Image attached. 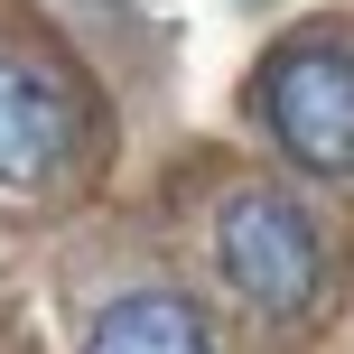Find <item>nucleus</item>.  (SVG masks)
I'll list each match as a JSON object with an SVG mask.
<instances>
[{
    "mask_svg": "<svg viewBox=\"0 0 354 354\" xmlns=\"http://www.w3.org/2000/svg\"><path fill=\"white\" fill-rule=\"evenodd\" d=\"M252 103H261V131L308 177H354V37L308 28L289 47H270Z\"/></svg>",
    "mask_w": 354,
    "mask_h": 354,
    "instance_id": "nucleus-1",
    "label": "nucleus"
},
{
    "mask_svg": "<svg viewBox=\"0 0 354 354\" xmlns=\"http://www.w3.org/2000/svg\"><path fill=\"white\" fill-rule=\"evenodd\" d=\"M214 261H224L233 299L261 308L270 326H299L326 299V233L308 224V205H289L280 187H243L214 224Z\"/></svg>",
    "mask_w": 354,
    "mask_h": 354,
    "instance_id": "nucleus-2",
    "label": "nucleus"
},
{
    "mask_svg": "<svg viewBox=\"0 0 354 354\" xmlns=\"http://www.w3.org/2000/svg\"><path fill=\"white\" fill-rule=\"evenodd\" d=\"M75 149V93L56 66L0 47V187H47Z\"/></svg>",
    "mask_w": 354,
    "mask_h": 354,
    "instance_id": "nucleus-3",
    "label": "nucleus"
},
{
    "mask_svg": "<svg viewBox=\"0 0 354 354\" xmlns=\"http://www.w3.org/2000/svg\"><path fill=\"white\" fill-rule=\"evenodd\" d=\"M84 354H214V336H205V317H196V299L131 289V299H112L103 317L84 326Z\"/></svg>",
    "mask_w": 354,
    "mask_h": 354,
    "instance_id": "nucleus-4",
    "label": "nucleus"
}]
</instances>
